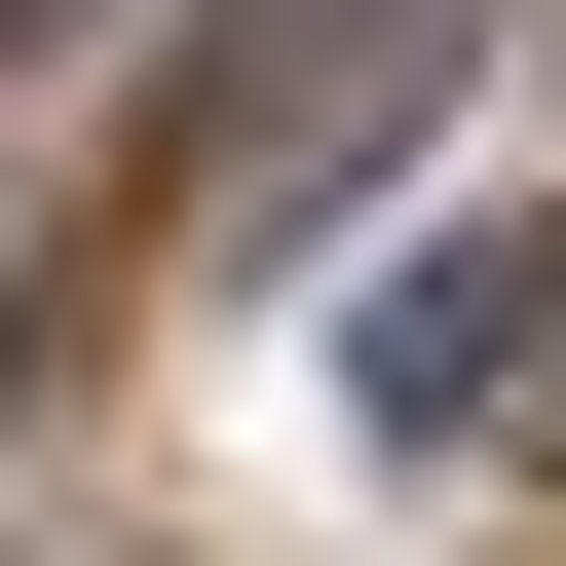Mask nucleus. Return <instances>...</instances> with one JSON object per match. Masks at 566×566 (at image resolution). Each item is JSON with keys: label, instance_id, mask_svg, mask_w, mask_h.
I'll use <instances>...</instances> for the list:
<instances>
[{"label": "nucleus", "instance_id": "f257e3e1", "mask_svg": "<svg viewBox=\"0 0 566 566\" xmlns=\"http://www.w3.org/2000/svg\"><path fill=\"white\" fill-rule=\"evenodd\" d=\"M528 340H566V227H528V189H453L378 303H340V416H378V453H491V416H528Z\"/></svg>", "mask_w": 566, "mask_h": 566}]
</instances>
